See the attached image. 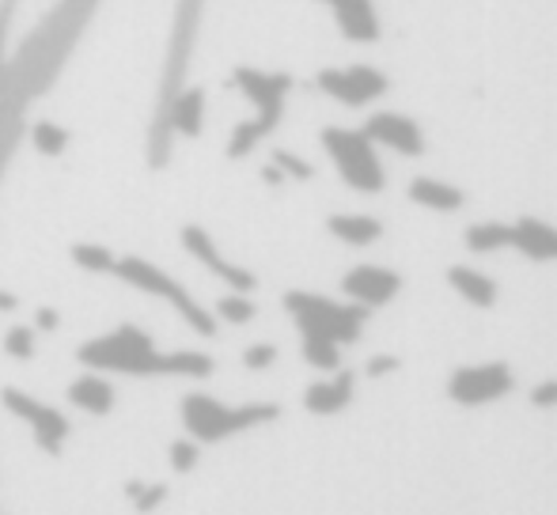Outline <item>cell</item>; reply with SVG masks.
I'll use <instances>...</instances> for the list:
<instances>
[{
  "label": "cell",
  "mask_w": 557,
  "mask_h": 515,
  "mask_svg": "<svg viewBox=\"0 0 557 515\" xmlns=\"http://www.w3.org/2000/svg\"><path fill=\"white\" fill-rule=\"evenodd\" d=\"M76 361L88 372H122V376H186L206 379L213 376V356L178 349V353H160L140 326H117V330L91 338L76 349Z\"/></svg>",
  "instance_id": "1"
},
{
  "label": "cell",
  "mask_w": 557,
  "mask_h": 515,
  "mask_svg": "<svg viewBox=\"0 0 557 515\" xmlns=\"http://www.w3.org/2000/svg\"><path fill=\"white\" fill-rule=\"evenodd\" d=\"M235 88L250 99L255 118L239 122V126L232 129V140H227V160H247V155L281 126V118H285L293 76L288 73H262V68L239 65L235 68Z\"/></svg>",
  "instance_id": "2"
},
{
  "label": "cell",
  "mask_w": 557,
  "mask_h": 515,
  "mask_svg": "<svg viewBox=\"0 0 557 515\" xmlns=\"http://www.w3.org/2000/svg\"><path fill=\"white\" fill-rule=\"evenodd\" d=\"M285 311L288 318L296 323L300 338H326L334 346H352L360 341L364 334L368 318L372 311L360 307V303H349V300H331V296H319V292H304V288H293L285 292Z\"/></svg>",
  "instance_id": "3"
},
{
  "label": "cell",
  "mask_w": 557,
  "mask_h": 515,
  "mask_svg": "<svg viewBox=\"0 0 557 515\" xmlns=\"http://www.w3.org/2000/svg\"><path fill=\"white\" fill-rule=\"evenodd\" d=\"M281 417L277 402H247V405H224L213 394H186L183 398V425L190 440L198 443H221L239 432H255L262 425H273Z\"/></svg>",
  "instance_id": "4"
},
{
  "label": "cell",
  "mask_w": 557,
  "mask_h": 515,
  "mask_svg": "<svg viewBox=\"0 0 557 515\" xmlns=\"http://www.w3.org/2000/svg\"><path fill=\"white\" fill-rule=\"evenodd\" d=\"M114 277L122 280V285L137 288V292H148V296H156V300L171 303V311H175V315L183 318L194 334H201V338H213V334H216V315H213V311L201 307V303L186 292L183 280H175L168 269H160V265L145 262V258L125 254V258H117V262H114Z\"/></svg>",
  "instance_id": "5"
},
{
  "label": "cell",
  "mask_w": 557,
  "mask_h": 515,
  "mask_svg": "<svg viewBox=\"0 0 557 515\" xmlns=\"http://www.w3.org/2000/svg\"><path fill=\"white\" fill-rule=\"evenodd\" d=\"M326 155H331L334 171L342 175V183L357 193H380L387 186V171L383 160L375 152V145L364 137V129H342V126H326L319 133Z\"/></svg>",
  "instance_id": "6"
},
{
  "label": "cell",
  "mask_w": 557,
  "mask_h": 515,
  "mask_svg": "<svg viewBox=\"0 0 557 515\" xmlns=\"http://www.w3.org/2000/svg\"><path fill=\"white\" fill-rule=\"evenodd\" d=\"M516 390V376L508 361H485V364H462L447 376V398L455 405H493Z\"/></svg>",
  "instance_id": "7"
},
{
  "label": "cell",
  "mask_w": 557,
  "mask_h": 515,
  "mask_svg": "<svg viewBox=\"0 0 557 515\" xmlns=\"http://www.w3.org/2000/svg\"><path fill=\"white\" fill-rule=\"evenodd\" d=\"M0 405H4L12 417H20L23 425L30 428V436H35V443L46 451V455H61L69 432H73V425H69L65 413L53 410L50 402L27 394V390H20V387H4V390H0Z\"/></svg>",
  "instance_id": "8"
},
{
  "label": "cell",
  "mask_w": 557,
  "mask_h": 515,
  "mask_svg": "<svg viewBox=\"0 0 557 515\" xmlns=\"http://www.w3.org/2000/svg\"><path fill=\"white\" fill-rule=\"evenodd\" d=\"M315 84H319V91L323 96H331L334 103H342V106H368V103H375L380 96H387V88H391V80L380 73V68H372V65H349V68H323V73L315 76Z\"/></svg>",
  "instance_id": "9"
},
{
  "label": "cell",
  "mask_w": 557,
  "mask_h": 515,
  "mask_svg": "<svg viewBox=\"0 0 557 515\" xmlns=\"http://www.w3.org/2000/svg\"><path fill=\"white\" fill-rule=\"evenodd\" d=\"M178 239H183V247L190 251L194 258H198L201 265H206L209 273H213L216 280H224L232 292H255V285H258V277L247 269V265H235L232 258H224L221 254V247H216V239L209 236L201 224H186L183 231H178Z\"/></svg>",
  "instance_id": "10"
},
{
  "label": "cell",
  "mask_w": 557,
  "mask_h": 515,
  "mask_svg": "<svg viewBox=\"0 0 557 515\" xmlns=\"http://www.w3.org/2000/svg\"><path fill=\"white\" fill-rule=\"evenodd\" d=\"M342 292L349 303L380 311L398 300V292H403V273L387 269V265H352L342 277Z\"/></svg>",
  "instance_id": "11"
},
{
  "label": "cell",
  "mask_w": 557,
  "mask_h": 515,
  "mask_svg": "<svg viewBox=\"0 0 557 515\" xmlns=\"http://www.w3.org/2000/svg\"><path fill=\"white\" fill-rule=\"evenodd\" d=\"M364 137L372 140V145H383V148H391V152L406 155V160L425 155V133H421L418 122L398 111L372 114V118L364 122Z\"/></svg>",
  "instance_id": "12"
},
{
  "label": "cell",
  "mask_w": 557,
  "mask_h": 515,
  "mask_svg": "<svg viewBox=\"0 0 557 515\" xmlns=\"http://www.w3.org/2000/svg\"><path fill=\"white\" fill-rule=\"evenodd\" d=\"M352 394H357V376L349 368H337L334 376L319 379V384L304 390V410L315 413V417H334V413L349 410Z\"/></svg>",
  "instance_id": "13"
},
{
  "label": "cell",
  "mask_w": 557,
  "mask_h": 515,
  "mask_svg": "<svg viewBox=\"0 0 557 515\" xmlns=\"http://www.w3.org/2000/svg\"><path fill=\"white\" fill-rule=\"evenodd\" d=\"M319 4L331 8L337 30H342L349 42H375L380 38V15H375L372 0H319Z\"/></svg>",
  "instance_id": "14"
},
{
  "label": "cell",
  "mask_w": 557,
  "mask_h": 515,
  "mask_svg": "<svg viewBox=\"0 0 557 515\" xmlns=\"http://www.w3.org/2000/svg\"><path fill=\"white\" fill-rule=\"evenodd\" d=\"M508 251L523 254L528 262H557V228L546 221H539V216H520V221H512V247Z\"/></svg>",
  "instance_id": "15"
},
{
  "label": "cell",
  "mask_w": 557,
  "mask_h": 515,
  "mask_svg": "<svg viewBox=\"0 0 557 515\" xmlns=\"http://www.w3.org/2000/svg\"><path fill=\"white\" fill-rule=\"evenodd\" d=\"M201 126H206V91L201 88H183L175 99L168 103L160 122V133H183V137H201Z\"/></svg>",
  "instance_id": "16"
},
{
  "label": "cell",
  "mask_w": 557,
  "mask_h": 515,
  "mask_svg": "<svg viewBox=\"0 0 557 515\" xmlns=\"http://www.w3.org/2000/svg\"><path fill=\"white\" fill-rule=\"evenodd\" d=\"M406 198H410L413 205L429 209V213H459V209L467 205V193H462L459 186L444 183V178H433V175L410 178V186H406Z\"/></svg>",
  "instance_id": "17"
},
{
  "label": "cell",
  "mask_w": 557,
  "mask_h": 515,
  "mask_svg": "<svg viewBox=\"0 0 557 515\" xmlns=\"http://www.w3.org/2000/svg\"><path fill=\"white\" fill-rule=\"evenodd\" d=\"M447 285H451V292L459 296L462 303H470L474 311H490L500 296L497 280H493L490 273L474 269V265H451V269H447Z\"/></svg>",
  "instance_id": "18"
},
{
  "label": "cell",
  "mask_w": 557,
  "mask_h": 515,
  "mask_svg": "<svg viewBox=\"0 0 557 515\" xmlns=\"http://www.w3.org/2000/svg\"><path fill=\"white\" fill-rule=\"evenodd\" d=\"M326 231L345 247H372L383 239V221L368 213H334L326 216Z\"/></svg>",
  "instance_id": "19"
},
{
  "label": "cell",
  "mask_w": 557,
  "mask_h": 515,
  "mask_svg": "<svg viewBox=\"0 0 557 515\" xmlns=\"http://www.w3.org/2000/svg\"><path fill=\"white\" fill-rule=\"evenodd\" d=\"M69 402H73L76 410L103 417V413L114 410V387L107 384L103 376H96V372H84L81 379H73V384H69Z\"/></svg>",
  "instance_id": "20"
},
{
  "label": "cell",
  "mask_w": 557,
  "mask_h": 515,
  "mask_svg": "<svg viewBox=\"0 0 557 515\" xmlns=\"http://www.w3.org/2000/svg\"><path fill=\"white\" fill-rule=\"evenodd\" d=\"M462 243H467L470 254H497L512 247V224L505 221H482V224H470L462 231Z\"/></svg>",
  "instance_id": "21"
},
{
  "label": "cell",
  "mask_w": 557,
  "mask_h": 515,
  "mask_svg": "<svg viewBox=\"0 0 557 515\" xmlns=\"http://www.w3.org/2000/svg\"><path fill=\"white\" fill-rule=\"evenodd\" d=\"M300 349H304V361H308L315 372H337V368H342V346H334V341L304 338Z\"/></svg>",
  "instance_id": "22"
},
{
  "label": "cell",
  "mask_w": 557,
  "mask_h": 515,
  "mask_svg": "<svg viewBox=\"0 0 557 515\" xmlns=\"http://www.w3.org/2000/svg\"><path fill=\"white\" fill-rule=\"evenodd\" d=\"M30 145H35V152L42 155H61L69 148V129L58 126V122H35L30 126Z\"/></svg>",
  "instance_id": "23"
},
{
  "label": "cell",
  "mask_w": 557,
  "mask_h": 515,
  "mask_svg": "<svg viewBox=\"0 0 557 515\" xmlns=\"http://www.w3.org/2000/svg\"><path fill=\"white\" fill-rule=\"evenodd\" d=\"M255 300H250L247 292H227L216 300V311L213 315L216 318H224V323H232V326H247V323H255Z\"/></svg>",
  "instance_id": "24"
},
{
  "label": "cell",
  "mask_w": 557,
  "mask_h": 515,
  "mask_svg": "<svg viewBox=\"0 0 557 515\" xmlns=\"http://www.w3.org/2000/svg\"><path fill=\"white\" fill-rule=\"evenodd\" d=\"M69 254H73V262L88 273H114V262H117L103 243H73Z\"/></svg>",
  "instance_id": "25"
},
{
  "label": "cell",
  "mask_w": 557,
  "mask_h": 515,
  "mask_svg": "<svg viewBox=\"0 0 557 515\" xmlns=\"http://www.w3.org/2000/svg\"><path fill=\"white\" fill-rule=\"evenodd\" d=\"M4 353L12 356V361H30V356L38 353L35 326H12V330L4 334Z\"/></svg>",
  "instance_id": "26"
},
{
  "label": "cell",
  "mask_w": 557,
  "mask_h": 515,
  "mask_svg": "<svg viewBox=\"0 0 557 515\" xmlns=\"http://www.w3.org/2000/svg\"><path fill=\"white\" fill-rule=\"evenodd\" d=\"M125 497L133 501V508L137 512H152L156 504H163V497H168V486L163 481H125Z\"/></svg>",
  "instance_id": "27"
},
{
  "label": "cell",
  "mask_w": 557,
  "mask_h": 515,
  "mask_svg": "<svg viewBox=\"0 0 557 515\" xmlns=\"http://www.w3.org/2000/svg\"><path fill=\"white\" fill-rule=\"evenodd\" d=\"M270 163L277 167V175H281V178H293V183H308V178L315 175V167H311L308 160H300L296 152H285V148H277Z\"/></svg>",
  "instance_id": "28"
},
{
  "label": "cell",
  "mask_w": 557,
  "mask_h": 515,
  "mask_svg": "<svg viewBox=\"0 0 557 515\" xmlns=\"http://www.w3.org/2000/svg\"><path fill=\"white\" fill-rule=\"evenodd\" d=\"M243 364H247V372H265L270 364H277V346L273 341H255V346L243 349Z\"/></svg>",
  "instance_id": "29"
},
{
  "label": "cell",
  "mask_w": 557,
  "mask_h": 515,
  "mask_svg": "<svg viewBox=\"0 0 557 515\" xmlns=\"http://www.w3.org/2000/svg\"><path fill=\"white\" fill-rule=\"evenodd\" d=\"M198 466V440H175L171 443V470H178V474H186V470H194Z\"/></svg>",
  "instance_id": "30"
},
{
  "label": "cell",
  "mask_w": 557,
  "mask_h": 515,
  "mask_svg": "<svg viewBox=\"0 0 557 515\" xmlns=\"http://www.w3.org/2000/svg\"><path fill=\"white\" fill-rule=\"evenodd\" d=\"M531 405L535 410H557V379H546V384L531 390Z\"/></svg>",
  "instance_id": "31"
},
{
  "label": "cell",
  "mask_w": 557,
  "mask_h": 515,
  "mask_svg": "<svg viewBox=\"0 0 557 515\" xmlns=\"http://www.w3.org/2000/svg\"><path fill=\"white\" fill-rule=\"evenodd\" d=\"M398 364H403V361H398V356H391V353H383V356H372V361H368V376H372V379H380V376H391V372H395L398 368Z\"/></svg>",
  "instance_id": "32"
},
{
  "label": "cell",
  "mask_w": 557,
  "mask_h": 515,
  "mask_svg": "<svg viewBox=\"0 0 557 515\" xmlns=\"http://www.w3.org/2000/svg\"><path fill=\"white\" fill-rule=\"evenodd\" d=\"M61 326V315L53 307H38L35 311V330H58Z\"/></svg>",
  "instance_id": "33"
},
{
  "label": "cell",
  "mask_w": 557,
  "mask_h": 515,
  "mask_svg": "<svg viewBox=\"0 0 557 515\" xmlns=\"http://www.w3.org/2000/svg\"><path fill=\"white\" fill-rule=\"evenodd\" d=\"M0 311H20V300L12 292H0Z\"/></svg>",
  "instance_id": "34"
},
{
  "label": "cell",
  "mask_w": 557,
  "mask_h": 515,
  "mask_svg": "<svg viewBox=\"0 0 557 515\" xmlns=\"http://www.w3.org/2000/svg\"><path fill=\"white\" fill-rule=\"evenodd\" d=\"M0 515H4V512H0Z\"/></svg>",
  "instance_id": "35"
}]
</instances>
